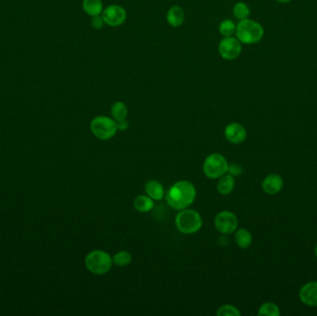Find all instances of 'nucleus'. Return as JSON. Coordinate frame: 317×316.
<instances>
[{
  "label": "nucleus",
  "mask_w": 317,
  "mask_h": 316,
  "mask_svg": "<svg viewBox=\"0 0 317 316\" xmlns=\"http://www.w3.org/2000/svg\"><path fill=\"white\" fill-rule=\"evenodd\" d=\"M196 189L193 183L182 180L174 183L165 195V199L171 208L176 210L187 209L194 202L196 199Z\"/></svg>",
  "instance_id": "obj_1"
},
{
  "label": "nucleus",
  "mask_w": 317,
  "mask_h": 316,
  "mask_svg": "<svg viewBox=\"0 0 317 316\" xmlns=\"http://www.w3.org/2000/svg\"><path fill=\"white\" fill-rule=\"evenodd\" d=\"M265 31L262 26L251 19L241 20L235 29V36L241 44L253 45L262 39Z\"/></svg>",
  "instance_id": "obj_2"
},
{
  "label": "nucleus",
  "mask_w": 317,
  "mask_h": 316,
  "mask_svg": "<svg viewBox=\"0 0 317 316\" xmlns=\"http://www.w3.org/2000/svg\"><path fill=\"white\" fill-rule=\"evenodd\" d=\"M85 265L87 270L95 275L107 274L113 266V257L103 250H93L86 257Z\"/></svg>",
  "instance_id": "obj_3"
},
{
  "label": "nucleus",
  "mask_w": 317,
  "mask_h": 316,
  "mask_svg": "<svg viewBox=\"0 0 317 316\" xmlns=\"http://www.w3.org/2000/svg\"><path fill=\"white\" fill-rule=\"evenodd\" d=\"M175 225L183 234H194L201 228L202 218L194 209H181L175 217Z\"/></svg>",
  "instance_id": "obj_4"
},
{
  "label": "nucleus",
  "mask_w": 317,
  "mask_h": 316,
  "mask_svg": "<svg viewBox=\"0 0 317 316\" xmlns=\"http://www.w3.org/2000/svg\"><path fill=\"white\" fill-rule=\"evenodd\" d=\"M90 130L98 139L110 140L117 133V123L113 118L97 116L90 122Z\"/></svg>",
  "instance_id": "obj_5"
},
{
  "label": "nucleus",
  "mask_w": 317,
  "mask_h": 316,
  "mask_svg": "<svg viewBox=\"0 0 317 316\" xmlns=\"http://www.w3.org/2000/svg\"><path fill=\"white\" fill-rule=\"evenodd\" d=\"M228 163L220 153H213L205 159L203 173L210 179L220 178L227 173Z\"/></svg>",
  "instance_id": "obj_6"
},
{
  "label": "nucleus",
  "mask_w": 317,
  "mask_h": 316,
  "mask_svg": "<svg viewBox=\"0 0 317 316\" xmlns=\"http://www.w3.org/2000/svg\"><path fill=\"white\" fill-rule=\"evenodd\" d=\"M242 51L241 41L236 37L229 36L224 37L218 45V52L222 59L225 61H235L241 56Z\"/></svg>",
  "instance_id": "obj_7"
},
{
  "label": "nucleus",
  "mask_w": 317,
  "mask_h": 316,
  "mask_svg": "<svg viewBox=\"0 0 317 316\" xmlns=\"http://www.w3.org/2000/svg\"><path fill=\"white\" fill-rule=\"evenodd\" d=\"M215 225L221 234H233L237 229L239 220L235 214L229 210H223L215 216Z\"/></svg>",
  "instance_id": "obj_8"
},
{
  "label": "nucleus",
  "mask_w": 317,
  "mask_h": 316,
  "mask_svg": "<svg viewBox=\"0 0 317 316\" xmlns=\"http://www.w3.org/2000/svg\"><path fill=\"white\" fill-rule=\"evenodd\" d=\"M101 16L105 24L111 27H119L125 22L127 13L122 6L110 5L103 10Z\"/></svg>",
  "instance_id": "obj_9"
},
{
  "label": "nucleus",
  "mask_w": 317,
  "mask_h": 316,
  "mask_svg": "<svg viewBox=\"0 0 317 316\" xmlns=\"http://www.w3.org/2000/svg\"><path fill=\"white\" fill-rule=\"evenodd\" d=\"M299 299L304 305L317 307V281H311L302 285Z\"/></svg>",
  "instance_id": "obj_10"
},
{
  "label": "nucleus",
  "mask_w": 317,
  "mask_h": 316,
  "mask_svg": "<svg viewBox=\"0 0 317 316\" xmlns=\"http://www.w3.org/2000/svg\"><path fill=\"white\" fill-rule=\"evenodd\" d=\"M225 138L232 144H241L247 138L246 128L239 122H231L225 129Z\"/></svg>",
  "instance_id": "obj_11"
},
{
  "label": "nucleus",
  "mask_w": 317,
  "mask_h": 316,
  "mask_svg": "<svg viewBox=\"0 0 317 316\" xmlns=\"http://www.w3.org/2000/svg\"><path fill=\"white\" fill-rule=\"evenodd\" d=\"M284 188V180L277 173L268 174L261 183V189L268 195L278 194Z\"/></svg>",
  "instance_id": "obj_12"
},
{
  "label": "nucleus",
  "mask_w": 317,
  "mask_h": 316,
  "mask_svg": "<svg viewBox=\"0 0 317 316\" xmlns=\"http://www.w3.org/2000/svg\"><path fill=\"white\" fill-rule=\"evenodd\" d=\"M166 20L168 24L174 28L180 27L184 21V10L180 6H172L169 10H167Z\"/></svg>",
  "instance_id": "obj_13"
},
{
  "label": "nucleus",
  "mask_w": 317,
  "mask_h": 316,
  "mask_svg": "<svg viewBox=\"0 0 317 316\" xmlns=\"http://www.w3.org/2000/svg\"><path fill=\"white\" fill-rule=\"evenodd\" d=\"M148 197L153 200H162L165 197L163 185L156 180H149L145 186Z\"/></svg>",
  "instance_id": "obj_14"
},
{
  "label": "nucleus",
  "mask_w": 317,
  "mask_h": 316,
  "mask_svg": "<svg viewBox=\"0 0 317 316\" xmlns=\"http://www.w3.org/2000/svg\"><path fill=\"white\" fill-rule=\"evenodd\" d=\"M235 177L228 173H225L223 176H221L218 183H217V190L221 195H229L235 189Z\"/></svg>",
  "instance_id": "obj_15"
},
{
  "label": "nucleus",
  "mask_w": 317,
  "mask_h": 316,
  "mask_svg": "<svg viewBox=\"0 0 317 316\" xmlns=\"http://www.w3.org/2000/svg\"><path fill=\"white\" fill-rule=\"evenodd\" d=\"M82 7L87 15L91 17L100 15L104 10L101 0H83Z\"/></svg>",
  "instance_id": "obj_16"
},
{
  "label": "nucleus",
  "mask_w": 317,
  "mask_h": 316,
  "mask_svg": "<svg viewBox=\"0 0 317 316\" xmlns=\"http://www.w3.org/2000/svg\"><path fill=\"white\" fill-rule=\"evenodd\" d=\"M235 242L241 249H248L252 243V234L245 228L236 230Z\"/></svg>",
  "instance_id": "obj_17"
},
{
  "label": "nucleus",
  "mask_w": 317,
  "mask_h": 316,
  "mask_svg": "<svg viewBox=\"0 0 317 316\" xmlns=\"http://www.w3.org/2000/svg\"><path fill=\"white\" fill-rule=\"evenodd\" d=\"M134 207L140 213H148L153 209V199L149 198L148 196L140 195L134 200Z\"/></svg>",
  "instance_id": "obj_18"
},
{
  "label": "nucleus",
  "mask_w": 317,
  "mask_h": 316,
  "mask_svg": "<svg viewBox=\"0 0 317 316\" xmlns=\"http://www.w3.org/2000/svg\"><path fill=\"white\" fill-rule=\"evenodd\" d=\"M111 113L116 122L126 120L128 116L127 106L123 101L114 102L111 108Z\"/></svg>",
  "instance_id": "obj_19"
},
{
  "label": "nucleus",
  "mask_w": 317,
  "mask_h": 316,
  "mask_svg": "<svg viewBox=\"0 0 317 316\" xmlns=\"http://www.w3.org/2000/svg\"><path fill=\"white\" fill-rule=\"evenodd\" d=\"M233 15L237 20H246L249 19V16L251 15V10L244 2H237L233 8Z\"/></svg>",
  "instance_id": "obj_20"
},
{
  "label": "nucleus",
  "mask_w": 317,
  "mask_h": 316,
  "mask_svg": "<svg viewBox=\"0 0 317 316\" xmlns=\"http://www.w3.org/2000/svg\"><path fill=\"white\" fill-rule=\"evenodd\" d=\"M235 29H236V25H235V22L232 20H229V19L222 20L220 24H219V27H218L219 33L223 37H229V36H234V34H235Z\"/></svg>",
  "instance_id": "obj_21"
},
{
  "label": "nucleus",
  "mask_w": 317,
  "mask_h": 316,
  "mask_svg": "<svg viewBox=\"0 0 317 316\" xmlns=\"http://www.w3.org/2000/svg\"><path fill=\"white\" fill-rule=\"evenodd\" d=\"M281 313L278 305L274 302H266L260 307L258 315L279 316Z\"/></svg>",
  "instance_id": "obj_22"
},
{
  "label": "nucleus",
  "mask_w": 317,
  "mask_h": 316,
  "mask_svg": "<svg viewBox=\"0 0 317 316\" xmlns=\"http://www.w3.org/2000/svg\"><path fill=\"white\" fill-rule=\"evenodd\" d=\"M132 261V255L128 251H119L113 257V265H116L118 267H125L130 265Z\"/></svg>",
  "instance_id": "obj_23"
},
{
  "label": "nucleus",
  "mask_w": 317,
  "mask_h": 316,
  "mask_svg": "<svg viewBox=\"0 0 317 316\" xmlns=\"http://www.w3.org/2000/svg\"><path fill=\"white\" fill-rule=\"evenodd\" d=\"M216 314L218 316H240L241 315V312L235 306L225 304L221 306L216 311Z\"/></svg>",
  "instance_id": "obj_24"
},
{
  "label": "nucleus",
  "mask_w": 317,
  "mask_h": 316,
  "mask_svg": "<svg viewBox=\"0 0 317 316\" xmlns=\"http://www.w3.org/2000/svg\"><path fill=\"white\" fill-rule=\"evenodd\" d=\"M227 173L233 175L234 177L240 176L243 173V167L239 163H231V164H228Z\"/></svg>",
  "instance_id": "obj_25"
},
{
  "label": "nucleus",
  "mask_w": 317,
  "mask_h": 316,
  "mask_svg": "<svg viewBox=\"0 0 317 316\" xmlns=\"http://www.w3.org/2000/svg\"><path fill=\"white\" fill-rule=\"evenodd\" d=\"M105 24L104 20H103L102 16L100 15L94 16L91 20V25L94 29L96 30H100L103 26Z\"/></svg>",
  "instance_id": "obj_26"
},
{
  "label": "nucleus",
  "mask_w": 317,
  "mask_h": 316,
  "mask_svg": "<svg viewBox=\"0 0 317 316\" xmlns=\"http://www.w3.org/2000/svg\"><path fill=\"white\" fill-rule=\"evenodd\" d=\"M116 123H117L118 130H120V131H125V130H127L128 127H129V124H128L126 120L120 121V122H116Z\"/></svg>",
  "instance_id": "obj_27"
},
{
  "label": "nucleus",
  "mask_w": 317,
  "mask_h": 316,
  "mask_svg": "<svg viewBox=\"0 0 317 316\" xmlns=\"http://www.w3.org/2000/svg\"><path fill=\"white\" fill-rule=\"evenodd\" d=\"M218 244L221 246H226L228 244V239H227V234H222L220 238L218 239Z\"/></svg>",
  "instance_id": "obj_28"
},
{
  "label": "nucleus",
  "mask_w": 317,
  "mask_h": 316,
  "mask_svg": "<svg viewBox=\"0 0 317 316\" xmlns=\"http://www.w3.org/2000/svg\"><path fill=\"white\" fill-rule=\"evenodd\" d=\"M276 1H278V2H280V3H288V2H290L292 0H276Z\"/></svg>",
  "instance_id": "obj_29"
},
{
  "label": "nucleus",
  "mask_w": 317,
  "mask_h": 316,
  "mask_svg": "<svg viewBox=\"0 0 317 316\" xmlns=\"http://www.w3.org/2000/svg\"><path fill=\"white\" fill-rule=\"evenodd\" d=\"M314 254H315V257H316L317 259V244L316 246H315V249H314Z\"/></svg>",
  "instance_id": "obj_30"
}]
</instances>
